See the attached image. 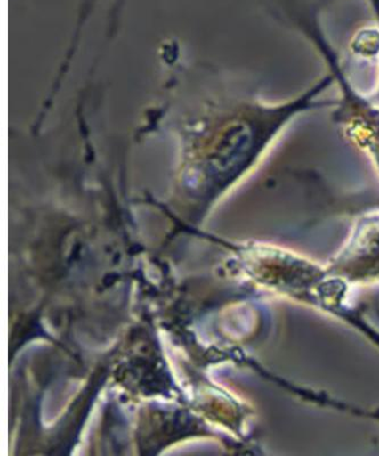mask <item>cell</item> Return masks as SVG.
Masks as SVG:
<instances>
[{"mask_svg":"<svg viewBox=\"0 0 379 456\" xmlns=\"http://www.w3.org/2000/svg\"><path fill=\"white\" fill-rule=\"evenodd\" d=\"M308 31L310 40L324 57L340 91L333 121L345 140L368 157L379 174V107L350 84L335 50L323 32L315 28Z\"/></svg>","mask_w":379,"mask_h":456,"instance_id":"obj_1","label":"cell"},{"mask_svg":"<svg viewBox=\"0 0 379 456\" xmlns=\"http://www.w3.org/2000/svg\"><path fill=\"white\" fill-rule=\"evenodd\" d=\"M370 100H372L374 102V103L376 104L377 107H379V81H378V86H377L376 91H375V93L373 94V96L370 97Z\"/></svg>","mask_w":379,"mask_h":456,"instance_id":"obj_2","label":"cell"}]
</instances>
